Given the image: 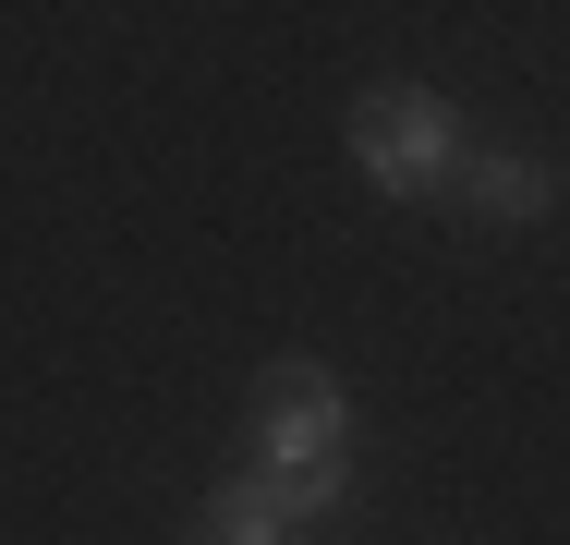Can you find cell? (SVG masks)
Listing matches in <instances>:
<instances>
[{
    "instance_id": "277c9868",
    "label": "cell",
    "mask_w": 570,
    "mask_h": 545,
    "mask_svg": "<svg viewBox=\"0 0 570 545\" xmlns=\"http://www.w3.org/2000/svg\"><path fill=\"white\" fill-rule=\"evenodd\" d=\"M195 545H304V534H292V522H279V509H267V497H255V485L230 473L219 497L195 509Z\"/></svg>"
},
{
    "instance_id": "6da1fadb",
    "label": "cell",
    "mask_w": 570,
    "mask_h": 545,
    "mask_svg": "<svg viewBox=\"0 0 570 545\" xmlns=\"http://www.w3.org/2000/svg\"><path fill=\"white\" fill-rule=\"evenodd\" d=\"M461 109L438 98V86H364L352 98V170L389 195V207H438V195H461Z\"/></svg>"
},
{
    "instance_id": "7a4b0ae2",
    "label": "cell",
    "mask_w": 570,
    "mask_h": 545,
    "mask_svg": "<svg viewBox=\"0 0 570 545\" xmlns=\"http://www.w3.org/2000/svg\"><path fill=\"white\" fill-rule=\"evenodd\" d=\"M352 460V388L328 364H267L255 376V460L243 473H328Z\"/></svg>"
},
{
    "instance_id": "3957f363",
    "label": "cell",
    "mask_w": 570,
    "mask_h": 545,
    "mask_svg": "<svg viewBox=\"0 0 570 545\" xmlns=\"http://www.w3.org/2000/svg\"><path fill=\"white\" fill-rule=\"evenodd\" d=\"M461 207L485 218V230H534V218L559 207V170L522 158V146H473V158H461Z\"/></svg>"
}]
</instances>
